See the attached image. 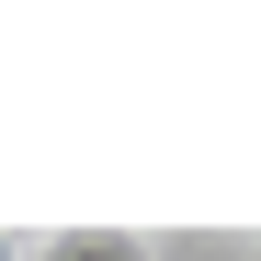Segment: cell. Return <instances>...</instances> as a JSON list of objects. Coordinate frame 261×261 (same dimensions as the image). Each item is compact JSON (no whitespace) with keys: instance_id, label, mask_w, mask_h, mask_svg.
I'll return each mask as SVG.
<instances>
[{"instance_id":"1","label":"cell","mask_w":261,"mask_h":261,"mask_svg":"<svg viewBox=\"0 0 261 261\" xmlns=\"http://www.w3.org/2000/svg\"><path fill=\"white\" fill-rule=\"evenodd\" d=\"M34 261H148V227H34Z\"/></svg>"},{"instance_id":"3","label":"cell","mask_w":261,"mask_h":261,"mask_svg":"<svg viewBox=\"0 0 261 261\" xmlns=\"http://www.w3.org/2000/svg\"><path fill=\"white\" fill-rule=\"evenodd\" d=\"M239 250H250V261H261V227H250V239H239Z\"/></svg>"},{"instance_id":"2","label":"cell","mask_w":261,"mask_h":261,"mask_svg":"<svg viewBox=\"0 0 261 261\" xmlns=\"http://www.w3.org/2000/svg\"><path fill=\"white\" fill-rule=\"evenodd\" d=\"M0 261H34V227H0Z\"/></svg>"}]
</instances>
